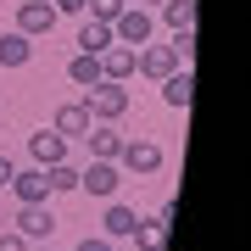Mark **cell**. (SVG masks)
I'll use <instances>...</instances> for the list:
<instances>
[{
	"label": "cell",
	"instance_id": "1",
	"mask_svg": "<svg viewBox=\"0 0 251 251\" xmlns=\"http://www.w3.org/2000/svg\"><path fill=\"white\" fill-rule=\"evenodd\" d=\"M84 106H90V123H123L128 90H123V84H112V78H100V84L84 90Z\"/></svg>",
	"mask_w": 251,
	"mask_h": 251
},
{
	"label": "cell",
	"instance_id": "2",
	"mask_svg": "<svg viewBox=\"0 0 251 251\" xmlns=\"http://www.w3.org/2000/svg\"><path fill=\"white\" fill-rule=\"evenodd\" d=\"M151 34H156V11H145V6H123V17L112 23V39L128 45V50L151 45Z\"/></svg>",
	"mask_w": 251,
	"mask_h": 251
},
{
	"label": "cell",
	"instance_id": "3",
	"mask_svg": "<svg viewBox=\"0 0 251 251\" xmlns=\"http://www.w3.org/2000/svg\"><path fill=\"white\" fill-rule=\"evenodd\" d=\"M117 168L134 173V179H151V173H162V145H156V140H123Z\"/></svg>",
	"mask_w": 251,
	"mask_h": 251
},
{
	"label": "cell",
	"instance_id": "4",
	"mask_svg": "<svg viewBox=\"0 0 251 251\" xmlns=\"http://www.w3.org/2000/svg\"><path fill=\"white\" fill-rule=\"evenodd\" d=\"M117 184H123V168H117V162H90V168L78 173V190L90 201H117Z\"/></svg>",
	"mask_w": 251,
	"mask_h": 251
},
{
	"label": "cell",
	"instance_id": "5",
	"mask_svg": "<svg viewBox=\"0 0 251 251\" xmlns=\"http://www.w3.org/2000/svg\"><path fill=\"white\" fill-rule=\"evenodd\" d=\"M17 234H23L28 246H45L50 234H56V212H50L45 201H28V206H17Z\"/></svg>",
	"mask_w": 251,
	"mask_h": 251
},
{
	"label": "cell",
	"instance_id": "6",
	"mask_svg": "<svg viewBox=\"0 0 251 251\" xmlns=\"http://www.w3.org/2000/svg\"><path fill=\"white\" fill-rule=\"evenodd\" d=\"M17 34L23 39L56 34V6H50V0H23V6H17Z\"/></svg>",
	"mask_w": 251,
	"mask_h": 251
},
{
	"label": "cell",
	"instance_id": "7",
	"mask_svg": "<svg viewBox=\"0 0 251 251\" xmlns=\"http://www.w3.org/2000/svg\"><path fill=\"white\" fill-rule=\"evenodd\" d=\"M123 140L128 134H117V123H90V128H84V151H90V162H117Z\"/></svg>",
	"mask_w": 251,
	"mask_h": 251
},
{
	"label": "cell",
	"instance_id": "8",
	"mask_svg": "<svg viewBox=\"0 0 251 251\" xmlns=\"http://www.w3.org/2000/svg\"><path fill=\"white\" fill-rule=\"evenodd\" d=\"M134 73L140 78H168V73H179V56H173V45H140V56H134Z\"/></svg>",
	"mask_w": 251,
	"mask_h": 251
},
{
	"label": "cell",
	"instance_id": "9",
	"mask_svg": "<svg viewBox=\"0 0 251 251\" xmlns=\"http://www.w3.org/2000/svg\"><path fill=\"white\" fill-rule=\"evenodd\" d=\"M6 190L17 196V206H28V201H50V179H45V168H17Z\"/></svg>",
	"mask_w": 251,
	"mask_h": 251
},
{
	"label": "cell",
	"instance_id": "10",
	"mask_svg": "<svg viewBox=\"0 0 251 251\" xmlns=\"http://www.w3.org/2000/svg\"><path fill=\"white\" fill-rule=\"evenodd\" d=\"M28 151H34V168H56V162H67V140L56 128H39V134H28Z\"/></svg>",
	"mask_w": 251,
	"mask_h": 251
},
{
	"label": "cell",
	"instance_id": "11",
	"mask_svg": "<svg viewBox=\"0 0 251 251\" xmlns=\"http://www.w3.org/2000/svg\"><path fill=\"white\" fill-rule=\"evenodd\" d=\"M162 100H168L173 112H190V100H196V73H190V67L168 73V78H162Z\"/></svg>",
	"mask_w": 251,
	"mask_h": 251
},
{
	"label": "cell",
	"instance_id": "12",
	"mask_svg": "<svg viewBox=\"0 0 251 251\" xmlns=\"http://www.w3.org/2000/svg\"><path fill=\"white\" fill-rule=\"evenodd\" d=\"M50 128H56L62 140H84V128H90V106H84V100H62Z\"/></svg>",
	"mask_w": 251,
	"mask_h": 251
},
{
	"label": "cell",
	"instance_id": "13",
	"mask_svg": "<svg viewBox=\"0 0 251 251\" xmlns=\"http://www.w3.org/2000/svg\"><path fill=\"white\" fill-rule=\"evenodd\" d=\"M134 56L140 50H128V45H106V50H100V78L128 84V78H134Z\"/></svg>",
	"mask_w": 251,
	"mask_h": 251
},
{
	"label": "cell",
	"instance_id": "14",
	"mask_svg": "<svg viewBox=\"0 0 251 251\" xmlns=\"http://www.w3.org/2000/svg\"><path fill=\"white\" fill-rule=\"evenodd\" d=\"M100 229H106V240H128V234L140 229V212H134V206H123V201H106Z\"/></svg>",
	"mask_w": 251,
	"mask_h": 251
},
{
	"label": "cell",
	"instance_id": "15",
	"mask_svg": "<svg viewBox=\"0 0 251 251\" xmlns=\"http://www.w3.org/2000/svg\"><path fill=\"white\" fill-rule=\"evenodd\" d=\"M106 45H117V39H112V23L84 17V23H78V50H84V56H100Z\"/></svg>",
	"mask_w": 251,
	"mask_h": 251
},
{
	"label": "cell",
	"instance_id": "16",
	"mask_svg": "<svg viewBox=\"0 0 251 251\" xmlns=\"http://www.w3.org/2000/svg\"><path fill=\"white\" fill-rule=\"evenodd\" d=\"M28 56H34V39H23L17 28H11V34H0V67H23Z\"/></svg>",
	"mask_w": 251,
	"mask_h": 251
},
{
	"label": "cell",
	"instance_id": "17",
	"mask_svg": "<svg viewBox=\"0 0 251 251\" xmlns=\"http://www.w3.org/2000/svg\"><path fill=\"white\" fill-rule=\"evenodd\" d=\"M67 78L78 84V90L100 84V56H84V50H73V62H67Z\"/></svg>",
	"mask_w": 251,
	"mask_h": 251
},
{
	"label": "cell",
	"instance_id": "18",
	"mask_svg": "<svg viewBox=\"0 0 251 251\" xmlns=\"http://www.w3.org/2000/svg\"><path fill=\"white\" fill-rule=\"evenodd\" d=\"M162 23L179 34V28H196V0H162Z\"/></svg>",
	"mask_w": 251,
	"mask_h": 251
},
{
	"label": "cell",
	"instance_id": "19",
	"mask_svg": "<svg viewBox=\"0 0 251 251\" xmlns=\"http://www.w3.org/2000/svg\"><path fill=\"white\" fill-rule=\"evenodd\" d=\"M45 179H50V196H67V190H78V168L56 162V168H45Z\"/></svg>",
	"mask_w": 251,
	"mask_h": 251
},
{
	"label": "cell",
	"instance_id": "20",
	"mask_svg": "<svg viewBox=\"0 0 251 251\" xmlns=\"http://www.w3.org/2000/svg\"><path fill=\"white\" fill-rule=\"evenodd\" d=\"M162 240H168V229H162V224H145V218H140L134 246H140V251H162Z\"/></svg>",
	"mask_w": 251,
	"mask_h": 251
},
{
	"label": "cell",
	"instance_id": "21",
	"mask_svg": "<svg viewBox=\"0 0 251 251\" xmlns=\"http://www.w3.org/2000/svg\"><path fill=\"white\" fill-rule=\"evenodd\" d=\"M84 17H95V23H117V17H123V0H90V6H84Z\"/></svg>",
	"mask_w": 251,
	"mask_h": 251
},
{
	"label": "cell",
	"instance_id": "22",
	"mask_svg": "<svg viewBox=\"0 0 251 251\" xmlns=\"http://www.w3.org/2000/svg\"><path fill=\"white\" fill-rule=\"evenodd\" d=\"M173 56H179V67L196 62V28H179V34H173Z\"/></svg>",
	"mask_w": 251,
	"mask_h": 251
},
{
	"label": "cell",
	"instance_id": "23",
	"mask_svg": "<svg viewBox=\"0 0 251 251\" xmlns=\"http://www.w3.org/2000/svg\"><path fill=\"white\" fill-rule=\"evenodd\" d=\"M73 251H117V246L106 240V234H84V240H78V246H73Z\"/></svg>",
	"mask_w": 251,
	"mask_h": 251
},
{
	"label": "cell",
	"instance_id": "24",
	"mask_svg": "<svg viewBox=\"0 0 251 251\" xmlns=\"http://www.w3.org/2000/svg\"><path fill=\"white\" fill-rule=\"evenodd\" d=\"M50 6H56V17H84L90 0H50Z\"/></svg>",
	"mask_w": 251,
	"mask_h": 251
},
{
	"label": "cell",
	"instance_id": "25",
	"mask_svg": "<svg viewBox=\"0 0 251 251\" xmlns=\"http://www.w3.org/2000/svg\"><path fill=\"white\" fill-rule=\"evenodd\" d=\"M0 251H28V240H23L17 229H6V234H0Z\"/></svg>",
	"mask_w": 251,
	"mask_h": 251
},
{
	"label": "cell",
	"instance_id": "26",
	"mask_svg": "<svg viewBox=\"0 0 251 251\" xmlns=\"http://www.w3.org/2000/svg\"><path fill=\"white\" fill-rule=\"evenodd\" d=\"M173 212H179V201H162V206H156V218H151V224H162V229H168V224H173Z\"/></svg>",
	"mask_w": 251,
	"mask_h": 251
},
{
	"label": "cell",
	"instance_id": "27",
	"mask_svg": "<svg viewBox=\"0 0 251 251\" xmlns=\"http://www.w3.org/2000/svg\"><path fill=\"white\" fill-rule=\"evenodd\" d=\"M11 173H17V162H11V156H0V190L11 184Z\"/></svg>",
	"mask_w": 251,
	"mask_h": 251
},
{
	"label": "cell",
	"instance_id": "28",
	"mask_svg": "<svg viewBox=\"0 0 251 251\" xmlns=\"http://www.w3.org/2000/svg\"><path fill=\"white\" fill-rule=\"evenodd\" d=\"M140 6H145V11H162V0H140Z\"/></svg>",
	"mask_w": 251,
	"mask_h": 251
},
{
	"label": "cell",
	"instance_id": "29",
	"mask_svg": "<svg viewBox=\"0 0 251 251\" xmlns=\"http://www.w3.org/2000/svg\"><path fill=\"white\" fill-rule=\"evenodd\" d=\"M28 251H56V246H28Z\"/></svg>",
	"mask_w": 251,
	"mask_h": 251
},
{
	"label": "cell",
	"instance_id": "30",
	"mask_svg": "<svg viewBox=\"0 0 251 251\" xmlns=\"http://www.w3.org/2000/svg\"><path fill=\"white\" fill-rule=\"evenodd\" d=\"M123 6H140V0H123Z\"/></svg>",
	"mask_w": 251,
	"mask_h": 251
}]
</instances>
